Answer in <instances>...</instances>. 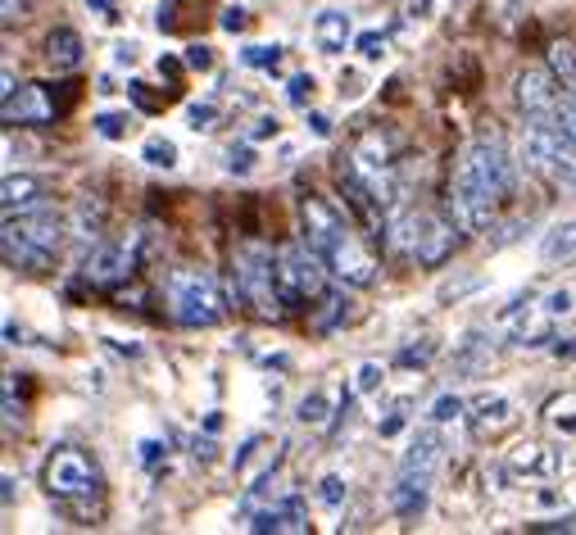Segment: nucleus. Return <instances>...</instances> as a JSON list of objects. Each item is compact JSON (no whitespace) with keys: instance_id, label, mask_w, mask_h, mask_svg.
<instances>
[{"instance_id":"nucleus-1","label":"nucleus","mask_w":576,"mask_h":535,"mask_svg":"<svg viewBox=\"0 0 576 535\" xmlns=\"http://www.w3.org/2000/svg\"><path fill=\"white\" fill-rule=\"evenodd\" d=\"M508 196H513V160L504 151V141L495 132H486L459 155V173H454V191H450V218L459 223L463 236L486 232L495 209Z\"/></svg>"},{"instance_id":"nucleus-2","label":"nucleus","mask_w":576,"mask_h":535,"mask_svg":"<svg viewBox=\"0 0 576 535\" xmlns=\"http://www.w3.org/2000/svg\"><path fill=\"white\" fill-rule=\"evenodd\" d=\"M300 218H305V236L309 246L327 259L331 277H341L346 286H372L377 281V259L359 240V232L336 214L322 196H305L300 200Z\"/></svg>"},{"instance_id":"nucleus-3","label":"nucleus","mask_w":576,"mask_h":535,"mask_svg":"<svg viewBox=\"0 0 576 535\" xmlns=\"http://www.w3.org/2000/svg\"><path fill=\"white\" fill-rule=\"evenodd\" d=\"M64 246V218L55 209H19L6 214V232H0V255L14 272H45L55 264Z\"/></svg>"},{"instance_id":"nucleus-4","label":"nucleus","mask_w":576,"mask_h":535,"mask_svg":"<svg viewBox=\"0 0 576 535\" xmlns=\"http://www.w3.org/2000/svg\"><path fill=\"white\" fill-rule=\"evenodd\" d=\"M522 160L532 173H541L554 186H576V141L563 132L558 110L536 114L522 127Z\"/></svg>"},{"instance_id":"nucleus-5","label":"nucleus","mask_w":576,"mask_h":535,"mask_svg":"<svg viewBox=\"0 0 576 535\" xmlns=\"http://www.w3.org/2000/svg\"><path fill=\"white\" fill-rule=\"evenodd\" d=\"M232 281H236V296H241L259 318H281L286 296H281V281H277V255L259 240L236 250L232 259Z\"/></svg>"},{"instance_id":"nucleus-6","label":"nucleus","mask_w":576,"mask_h":535,"mask_svg":"<svg viewBox=\"0 0 576 535\" xmlns=\"http://www.w3.org/2000/svg\"><path fill=\"white\" fill-rule=\"evenodd\" d=\"M168 313L182 327H214L223 318V290L200 268H177L168 277Z\"/></svg>"},{"instance_id":"nucleus-7","label":"nucleus","mask_w":576,"mask_h":535,"mask_svg":"<svg viewBox=\"0 0 576 535\" xmlns=\"http://www.w3.org/2000/svg\"><path fill=\"white\" fill-rule=\"evenodd\" d=\"M327 259L305 240H291V246L277 250V281H281V296L286 305H305V300H318L322 286H327Z\"/></svg>"},{"instance_id":"nucleus-8","label":"nucleus","mask_w":576,"mask_h":535,"mask_svg":"<svg viewBox=\"0 0 576 535\" xmlns=\"http://www.w3.org/2000/svg\"><path fill=\"white\" fill-rule=\"evenodd\" d=\"M41 485L51 500L64 504H82L91 495H101V467H95L82 450H55L41 463Z\"/></svg>"},{"instance_id":"nucleus-9","label":"nucleus","mask_w":576,"mask_h":535,"mask_svg":"<svg viewBox=\"0 0 576 535\" xmlns=\"http://www.w3.org/2000/svg\"><path fill=\"white\" fill-rule=\"evenodd\" d=\"M136 246H141L136 232H132L127 240H110V246H101V250L86 259V281L101 286V290L123 286V281L136 272Z\"/></svg>"},{"instance_id":"nucleus-10","label":"nucleus","mask_w":576,"mask_h":535,"mask_svg":"<svg viewBox=\"0 0 576 535\" xmlns=\"http://www.w3.org/2000/svg\"><path fill=\"white\" fill-rule=\"evenodd\" d=\"M459 223L450 214H422V232H418V246H413V259L426 264V268H441L454 246H459Z\"/></svg>"},{"instance_id":"nucleus-11","label":"nucleus","mask_w":576,"mask_h":535,"mask_svg":"<svg viewBox=\"0 0 576 535\" xmlns=\"http://www.w3.org/2000/svg\"><path fill=\"white\" fill-rule=\"evenodd\" d=\"M554 82H558L554 69H522V73H517L513 91H517V105H522L526 119L554 114V110H558V95H563V91H558Z\"/></svg>"},{"instance_id":"nucleus-12","label":"nucleus","mask_w":576,"mask_h":535,"mask_svg":"<svg viewBox=\"0 0 576 535\" xmlns=\"http://www.w3.org/2000/svg\"><path fill=\"white\" fill-rule=\"evenodd\" d=\"M250 531H259V535H277V531H296V535H305L309 531V513H305V500L296 495V491H286L281 500H272L264 513H255L250 522H246Z\"/></svg>"},{"instance_id":"nucleus-13","label":"nucleus","mask_w":576,"mask_h":535,"mask_svg":"<svg viewBox=\"0 0 576 535\" xmlns=\"http://www.w3.org/2000/svg\"><path fill=\"white\" fill-rule=\"evenodd\" d=\"M426 495H431V472H400V481L391 485V513L413 522V517H422Z\"/></svg>"},{"instance_id":"nucleus-14","label":"nucleus","mask_w":576,"mask_h":535,"mask_svg":"<svg viewBox=\"0 0 576 535\" xmlns=\"http://www.w3.org/2000/svg\"><path fill=\"white\" fill-rule=\"evenodd\" d=\"M55 114V91L45 95V86H23L6 101V123H51Z\"/></svg>"},{"instance_id":"nucleus-15","label":"nucleus","mask_w":576,"mask_h":535,"mask_svg":"<svg viewBox=\"0 0 576 535\" xmlns=\"http://www.w3.org/2000/svg\"><path fill=\"white\" fill-rule=\"evenodd\" d=\"M436 426H441V422H436ZM436 426H422V431L413 435L409 454L400 459V472H431V467H436V459H441V450H445V441H441Z\"/></svg>"},{"instance_id":"nucleus-16","label":"nucleus","mask_w":576,"mask_h":535,"mask_svg":"<svg viewBox=\"0 0 576 535\" xmlns=\"http://www.w3.org/2000/svg\"><path fill=\"white\" fill-rule=\"evenodd\" d=\"M313 41H318L322 55H341L346 41H350V14H341V10H322L318 23H313Z\"/></svg>"},{"instance_id":"nucleus-17","label":"nucleus","mask_w":576,"mask_h":535,"mask_svg":"<svg viewBox=\"0 0 576 535\" xmlns=\"http://www.w3.org/2000/svg\"><path fill=\"white\" fill-rule=\"evenodd\" d=\"M45 60H51L55 73H69L82 64V37L73 28H55L51 37H45Z\"/></svg>"},{"instance_id":"nucleus-18","label":"nucleus","mask_w":576,"mask_h":535,"mask_svg":"<svg viewBox=\"0 0 576 535\" xmlns=\"http://www.w3.org/2000/svg\"><path fill=\"white\" fill-rule=\"evenodd\" d=\"M41 191H45L41 177H32V173H10L6 186H0V200H6V214L37 205V200H41Z\"/></svg>"},{"instance_id":"nucleus-19","label":"nucleus","mask_w":576,"mask_h":535,"mask_svg":"<svg viewBox=\"0 0 576 535\" xmlns=\"http://www.w3.org/2000/svg\"><path fill=\"white\" fill-rule=\"evenodd\" d=\"M508 422H513V404L508 400H482V404H476V413H472V431L476 435H495Z\"/></svg>"},{"instance_id":"nucleus-20","label":"nucleus","mask_w":576,"mask_h":535,"mask_svg":"<svg viewBox=\"0 0 576 535\" xmlns=\"http://www.w3.org/2000/svg\"><path fill=\"white\" fill-rule=\"evenodd\" d=\"M572 255H576V223H558V227H549L545 240H541V259L558 264V259H572Z\"/></svg>"},{"instance_id":"nucleus-21","label":"nucleus","mask_w":576,"mask_h":535,"mask_svg":"<svg viewBox=\"0 0 576 535\" xmlns=\"http://www.w3.org/2000/svg\"><path fill=\"white\" fill-rule=\"evenodd\" d=\"M545 422L563 435H576V395H563V400H549L545 404Z\"/></svg>"},{"instance_id":"nucleus-22","label":"nucleus","mask_w":576,"mask_h":535,"mask_svg":"<svg viewBox=\"0 0 576 535\" xmlns=\"http://www.w3.org/2000/svg\"><path fill=\"white\" fill-rule=\"evenodd\" d=\"M549 69L563 86H576V55H572V45L567 41H554L549 45Z\"/></svg>"},{"instance_id":"nucleus-23","label":"nucleus","mask_w":576,"mask_h":535,"mask_svg":"<svg viewBox=\"0 0 576 535\" xmlns=\"http://www.w3.org/2000/svg\"><path fill=\"white\" fill-rule=\"evenodd\" d=\"M305 426H327V395L322 391H309L305 400H300V413H296Z\"/></svg>"},{"instance_id":"nucleus-24","label":"nucleus","mask_w":576,"mask_h":535,"mask_svg":"<svg viewBox=\"0 0 576 535\" xmlns=\"http://www.w3.org/2000/svg\"><path fill=\"white\" fill-rule=\"evenodd\" d=\"M101 223H105V209H101V205H95V209H91V200L78 205V236L95 240V236H101Z\"/></svg>"},{"instance_id":"nucleus-25","label":"nucleus","mask_w":576,"mask_h":535,"mask_svg":"<svg viewBox=\"0 0 576 535\" xmlns=\"http://www.w3.org/2000/svg\"><path fill=\"white\" fill-rule=\"evenodd\" d=\"M141 160L155 164V168H173V164H177V151H173V141H146Z\"/></svg>"},{"instance_id":"nucleus-26","label":"nucleus","mask_w":576,"mask_h":535,"mask_svg":"<svg viewBox=\"0 0 576 535\" xmlns=\"http://www.w3.org/2000/svg\"><path fill=\"white\" fill-rule=\"evenodd\" d=\"M558 123L576 141V86H563V95H558Z\"/></svg>"},{"instance_id":"nucleus-27","label":"nucleus","mask_w":576,"mask_h":535,"mask_svg":"<svg viewBox=\"0 0 576 535\" xmlns=\"http://www.w3.org/2000/svg\"><path fill=\"white\" fill-rule=\"evenodd\" d=\"M346 495H350V491H346V481H341V476H322V485H318V500H322L327 508H341V504H346Z\"/></svg>"},{"instance_id":"nucleus-28","label":"nucleus","mask_w":576,"mask_h":535,"mask_svg":"<svg viewBox=\"0 0 576 535\" xmlns=\"http://www.w3.org/2000/svg\"><path fill=\"white\" fill-rule=\"evenodd\" d=\"M454 418H463V400L459 395H441L436 404H431V422H454Z\"/></svg>"},{"instance_id":"nucleus-29","label":"nucleus","mask_w":576,"mask_h":535,"mask_svg":"<svg viewBox=\"0 0 576 535\" xmlns=\"http://www.w3.org/2000/svg\"><path fill=\"white\" fill-rule=\"evenodd\" d=\"M186 69H196V73H205V69H214V51H209V45H186V60H182Z\"/></svg>"},{"instance_id":"nucleus-30","label":"nucleus","mask_w":576,"mask_h":535,"mask_svg":"<svg viewBox=\"0 0 576 535\" xmlns=\"http://www.w3.org/2000/svg\"><path fill=\"white\" fill-rule=\"evenodd\" d=\"M95 127H101V136H110V141H119V136H127V114H101L95 119Z\"/></svg>"},{"instance_id":"nucleus-31","label":"nucleus","mask_w":576,"mask_h":535,"mask_svg":"<svg viewBox=\"0 0 576 535\" xmlns=\"http://www.w3.org/2000/svg\"><path fill=\"white\" fill-rule=\"evenodd\" d=\"M277 60H281L277 45H250V51H246V64H255V69H272Z\"/></svg>"},{"instance_id":"nucleus-32","label":"nucleus","mask_w":576,"mask_h":535,"mask_svg":"<svg viewBox=\"0 0 576 535\" xmlns=\"http://www.w3.org/2000/svg\"><path fill=\"white\" fill-rule=\"evenodd\" d=\"M354 45H359L363 60H381V51H387V37H381V32H363Z\"/></svg>"},{"instance_id":"nucleus-33","label":"nucleus","mask_w":576,"mask_h":535,"mask_svg":"<svg viewBox=\"0 0 576 535\" xmlns=\"http://www.w3.org/2000/svg\"><path fill=\"white\" fill-rule=\"evenodd\" d=\"M309 95H313V78H309V73L291 78V86H286V101H291V105H305Z\"/></svg>"},{"instance_id":"nucleus-34","label":"nucleus","mask_w":576,"mask_h":535,"mask_svg":"<svg viewBox=\"0 0 576 535\" xmlns=\"http://www.w3.org/2000/svg\"><path fill=\"white\" fill-rule=\"evenodd\" d=\"M381 385V368L377 363H359V372H354V391H377Z\"/></svg>"},{"instance_id":"nucleus-35","label":"nucleus","mask_w":576,"mask_h":535,"mask_svg":"<svg viewBox=\"0 0 576 535\" xmlns=\"http://www.w3.org/2000/svg\"><path fill=\"white\" fill-rule=\"evenodd\" d=\"M545 313L549 318H567L572 313V290H554V296L545 300Z\"/></svg>"},{"instance_id":"nucleus-36","label":"nucleus","mask_w":576,"mask_h":535,"mask_svg":"<svg viewBox=\"0 0 576 535\" xmlns=\"http://www.w3.org/2000/svg\"><path fill=\"white\" fill-rule=\"evenodd\" d=\"M404 409H409V404L400 400V404H395V409H391L387 418H377V431H381V435H395V431L404 426Z\"/></svg>"},{"instance_id":"nucleus-37","label":"nucleus","mask_w":576,"mask_h":535,"mask_svg":"<svg viewBox=\"0 0 576 535\" xmlns=\"http://www.w3.org/2000/svg\"><path fill=\"white\" fill-rule=\"evenodd\" d=\"M19 422H23V413L14 404V377H6V431H14Z\"/></svg>"},{"instance_id":"nucleus-38","label":"nucleus","mask_w":576,"mask_h":535,"mask_svg":"<svg viewBox=\"0 0 576 535\" xmlns=\"http://www.w3.org/2000/svg\"><path fill=\"white\" fill-rule=\"evenodd\" d=\"M191 127H196V132L214 127V105H191Z\"/></svg>"},{"instance_id":"nucleus-39","label":"nucleus","mask_w":576,"mask_h":535,"mask_svg":"<svg viewBox=\"0 0 576 535\" xmlns=\"http://www.w3.org/2000/svg\"><path fill=\"white\" fill-rule=\"evenodd\" d=\"M218 23H223L227 32H241V28H246V10H241V6H232V10H227Z\"/></svg>"},{"instance_id":"nucleus-40","label":"nucleus","mask_w":576,"mask_h":535,"mask_svg":"<svg viewBox=\"0 0 576 535\" xmlns=\"http://www.w3.org/2000/svg\"><path fill=\"white\" fill-rule=\"evenodd\" d=\"M250 164H255L250 151H232V155H227V168H232V173H250Z\"/></svg>"},{"instance_id":"nucleus-41","label":"nucleus","mask_w":576,"mask_h":535,"mask_svg":"<svg viewBox=\"0 0 576 535\" xmlns=\"http://www.w3.org/2000/svg\"><path fill=\"white\" fill-rule=\"evenodd\" d=\"M14 91H23V86L14 82V73H6V78H0V101H10V95H14Z\"/></svg>"},{"instance_id":"nucleus-42","label":"nucleus","mask_w":576,"mask_h":535,"mask_svg":"<svg viewBox=\"0 0 576 535\" xmlns=\"http://www.w3.org/2000/svg\"><path fill=\"white\" fill-rule=\"evenodd\" d=\"M6 23H14V19H23V0H6V14H0Z\"/></svg>"},{"instance_id":"nucleus-43","label":"nucleus","mask_w":576,"mask_h":535,"mask_svg":"<svg viewBox=\"0 0 576 535\" xmlns=\"http://www.w3.org/2000/svg\"><path fill=\"white\" fill-rule=\"evenodd\" d=\"M86 6H91V10H101L105 19H119V14H114V0H86Z\"/></svg>"},{"instance_id":"nucleus-44","label":"nucleus","mask_w":576,"mask_h":535,"mask_svg":"<svg viewBox=\"0 0 576 535\" xmlns=\"http://www.w3.org/2000/svg\"><path fill=\"white\" fill-rule=\"evenodd\" d=\"M309 123H313V132H318V136H327V132H331V119H327V114H309Z\"/></svg>"},{"instance_id":"nucleus-45","label":"nucleus","mask_w":576,"mask_h":535,"mask_svg":"<svg viewBox=\"0 0 576 535\" xmlns=\"http://www.w3.org/2000/svg\"><path fill=\"white\" fill-rule=\"evenodd\" d=\"M0 500L14 504V476H10V472H6V481H0Z\"/></svg>"},{"instance_id":"nucleus-46","label":"nucleus","mask_w":576,"mask_h":535,"mask_svg":"<svg viewBox=\"0 0 576 535\" xmlns=\"http://www.w3.org/2000/svg\"><path fill=\"white\" fill-rule=\"evenodd\" d=\"M160 450H164L160 441H146V445H141V459H146V463H155V459H160Z\"/></svg>"},{"instance_id":"nucleus-47","label":"nucleus","mask_w":576,"mask_h":535,"mask_svg":"<svg viewBox=\"0 0 576 535\" xmlns=\"http://www.w3.org/2000/svg\"><path fill=\"white\" fill-rule=\"evenodd\" d=\"M272 132H277V119H259L255 123V136H272Z\"/></svg>"},{"instance_id":"nucleus-48","label":"nucleus","mask_w":576,"mask_h":535,"mask_svg":"<svg viewBox=\"0 0 576 535\" xmlns=\"http://www.w3.org/2000/svg\"><path fill=\"white\" fill-rule=\"evenodd\" d=\"M160 73H168V78H177V73H182V64H177V60H160Z\"/></svg>"},{"instance_id":"nucleus-49","label":"nucleus","mask_w":576,"mask_h":535,"mask_svg":"<svg viewBox=\"0 0 576 535\" xmlns=\"http://www.w3.org/2000/svg\"><path fill=\"white\" fill-rule=\"evenodd\" d=\"M114 60H119V64H132V60H136V51H132V45H119V55H114Z\"/></svg>"}]
</instances>
